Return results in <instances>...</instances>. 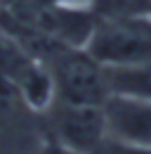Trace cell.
Listing matches in <instances>:
<instances>
[{
	"label": "cell",
	"mask_w": 151,
	"mask_h": 154,
	"mask_svg": "<svg viewBox=\"0 0 151 154\" xmlns=\"http://www.w3.org/2000/svg\"><path fill=\"white\" fill-rule=\"evenodd\" d=\"M85 50L102 66L151 62V14L99 19Z\"/></svg>",
	"instance_id": "obj_1"
},
{
	"label": "cell",
	"mask_w": 151,
	"mask_h": 154,
	"mask_svg": "<svg viewBox=\"0 0 151 154\" xmlns=\"http://www.w3.org/2000/svg\"><path fill=\"white\" fill-rule=\"evenodd\" d=\"M55 76L57 100L66 104H104L109 97L104 66L85 50L76 45L59 48L47 62Z\"/></svg>",
	"instance_id": "obj_2"
},
{
	"label": "cell",
	"mask_w": 151,
	"mask_h": 154,
	"mask_svg": "<svg viewBox=\"0 0 151 154\" xmlns=\"http://www.w3.org/2000/svg\"><path fill=\"white\" fill-rule=\"evenodd\" d=\"M52 114V135L64 145L78 149L80 154H94V149L109 137V123L104 104H66L55 102Z\"/></svg>",
	"instance_id": "obj_3"
},
{
	"label": "cell",
	"mask_w": 151,
	"mask_h": 154,
	"mask_svg": "<svg viewBox=\"0 0 151 154\" xmlns=\"http://www.w3.org/2000/svg\"><path fill=\"white\" fill-rule=\"evenodd\" d=\"M104 112L111 137L151 147V100L109 95L104 102Z\"/></svg>",
	"instance_id": "obj_4"
},
{
	"label": "cell",
	"mask_w": 151,
	"mask_h": 154,
	"mask_svg": "<svg viewBox=\"0 0 151 154\" xmlns=\"http://www.w3.org/2000/svg\"><path fill=\"white\" fill-rule=\"evenodd\" d=\"M109 95L151 100V62L128 66H104Z\"/></svg>",
	"instance_id": "obj_5"
},
{
	"label": "cell",
	"mask_w": 151,
	"mask_h": 154,
	"mask_svg": "<svg viewBox=\"0 0 151 154\" xmlns=\"http://www.w3.org/2000/svg\"><path fill=\"white\" fill-rule=\"evenodd\" d=\"M99 19L151 14V0H90Z\"/></svg>",
	"instance_id": "obj_6"
},
{
	"label": "cell",
	"mask_w": 151,
	"mask_h": 154,
	"mask_svg": "<svg viewBox=\"0 0 151 154\" xmlns=\"http://www.w3.org/2000/svg\"><path fill=\"white\" fill-rule=\"evenodd\" d=\"M21 109H28L24 104V97L19 93V88L10 81L7 76L0 74V121H12L17 119Z\"/></svg>",
	"instance_id": "obj_7"
},
{
	"label": "cell",
	"mask_w": 151,
	"mask_h": 154,
	"mask_svg": "<svg viewBox=\"0 0 151 154\" xmlns=\"http://www.w3.org/2000/svg\"><path fill=\"white\" fill-rule=\"evenodd\" d=\"M94 154H151V147L144 145H132V142H123V140H116V137H106Z\"/></svg>",
	"instance_id": "obj_8"
},
{
	"label": "cell",
	"mask_w": 151,
	"mask_h": 154,
	"mask_svg": "<svg viewBox=\"0 0 151 154\" xmlns=\"http://www.w3.org/2000/svg\"><path fill=\"white\" fill-rule=\"evenodd\" d=\"M38 154H80V152L73 149V147H69V145H64V142H61L59 137H55L52 133H47Z\"/></svg>",
	"instance_id": "obj_9"
}]
</instances>
